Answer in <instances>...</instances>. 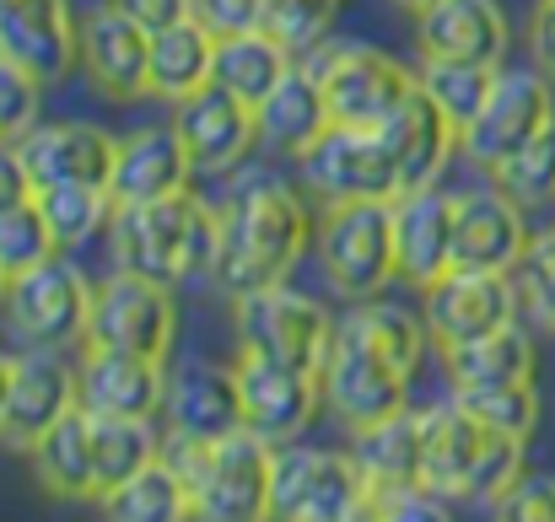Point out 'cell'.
<instances>
[{"label":"cell","instance_id":"cell-1","mask_svg":"<svg viewBox=\"0 0 555 522\" xmlns=\"http://www.w3.org/2000/svg\"><path fill=\"white\" fill-rule=\"evenodd\" d=\"M308 248V210L286 183H248L221 210V248H216V280L243 297L259 286H281L292 264Z\"/></svg>","mask_w":555,"mask_h":522},{"label":"cell","instance_id":"cell-2","mask_svg":"<svg viewBox=\"0 0 555 522\" xmlns=\"http://www.w3.org/2000/svg\"><path fill=\"white\" fill-rule=\"evenodd\" d=\"M221 216L199 194H163L146 205H114V259L119 270L152 275L163 286L216 275Z\"/></svg>","mask_w":555,"mask_h":522},{"label":"cell","instance_id":"cell-3","mask_svg":"<svg viewBox=\"0 0 555 522\" xmlns=\"http://www.w3.org/2000/svg\"><path fill=\"white\" fill-rule=\"evenodd\" d=\"M421 480L448 501H502L524 480V436L491 431L459 404L426 409V453Z\"/></svg>","mask_w":555,"mask_h":522},{"label":"cell","instance_id":"cell-4","mask_svg":"<svg viewBox=\"0 0 555 522\" xmlns=\"http://www.w3.org/2000/svg\"><path fill=\"white\" fill-rule=\"evenodd\" d=\"M319 382H324V409H335L340 426L357 431V436L383 426L388 415L410 409V399H404L410 371L377 345V335L357 318V308L335 324V340H330V355L319 366Z\"/></svg>","mask_w":555,"mask_h":522},{"label":"cell","instance_id":"cell-5","mask_svg":"<svg viewBox=\"0 0 555 522\" xmlns=\"http://www.w3.org/2000/svg\"><path fill=\"white\" fill-rule=\"evenodd\" d=\"M319 264L346 302H372L393 275V199H340L319 216Z\"/></svg>","mask_w":555,"mask_h":522},{"label":"cell","instance_id":"cell-6","mask_svg":"<svg viewBox=\"0 0 555 522\" xmlns=\"http://www.w3.org/2000/svg\"><path fill=\"white\" fill-rule=\"evenodd\" d=\"M281 522H357L372 518V474L351 453L319 447H281L275 458V501Z\"/></svg>","mask_w":555,"mask_h":522},{"label":"cell","instance_id":"cell-7","mask_svg":"<svg viewBox=\"0 0 555 522\" xmlns=\"http://www.w3.org/2000/svg\"><path fill=\"white\" fill-rule=\"evenodd\" d=\"M308 70L319 76V87L330 97V119L357 125V130H383L399 114V103L421 87V76L410 65H399L393 54H383L372 43L324 49L319 60H308Z\"/></svg>","mask_w":555,"mask_h":522},{"label":"cell","instance_id":"cell-8","mask_svg":"<svg viewBox=\"0 0 555 522\" xmlns=\"http://www.w3.org/2000/svg\"><path fill=\"white\" fill-rule=\"evenodd\" d=\"M275 458L281 447L248 426L210 442L205 469L194 480V518L210 522H259L275 501Z\"/></svg>","mask_w":555,"mask_h":522},{"label":"cell","instance_id":"cell-9","mask_svg":"<svg viewBox=\"0 0 555 522\" xmlns=\"http://www.w3.org/2000/svg\"><path fill=\"white\" fill-rule=\"evenodd\" d=\"M237 340L254 355L319 371L330 355V340H335V318L324 313V302H313L281 280V286H259V291L237 297Z\"/></svg>","mask_w":555,"mask_h":522},{"label":"cell","instance_id":"cell-10","mask_svg":"<svg viewBox=\"0 0 555 522\" xmlns=\"http://www.w3.org/2000/svg\"><path fill=\"white\" fill-rule=\"evenodd\" d=\"M173 297L163 280L152 275H135V270H119L114 280H103L92 291V318H87V335L81 345H103V350H141V355H157L168 361L173 350Z\"/></svg>","mask_w":555,"mask_h":522},{"label":"cell","instance_id":"cell-11","mask_svg":"<svg viewBox=\"0 0 555 522\" xmlns=\"http://www.w3.org/2000/svg\"><path fill=\"white\" fill-rule=\"evenodd\" d=\"M302 183L324 199H399V168L388 157L383 130H357V125H330L308 152H297Z\"/></svg>","mask_w":555,"mask_h":522},{"label":"cell","instance_id":"cell-12","mask_svg":"<svg viewBox=\"0 0 555 522\" xmlns=\"http://www.w3.org/2000/svg\"><path fill=\"white\" fill-rule=\"evenodd\" d=\"M545 125H555V97H551V76L545 70H502L480 119L464 130L459 152L469 162H480L486 173H496L513 152H524Z\"/></svg>","mask_w":555,"mask_h":522},{"label":"cell","instance_id":"cell-13","mask_svg":"<svg viewBox=\"0 0 555 522\" xmlns=\"http://www.w3.org/2000/svg\"><path fill=\"white\" fill-rule=\"evenodd\" d=\"M5 308H11V324L22 329V340L43 350H60L70 340L87 335V318H92V286L76 264H65L60 253H49L43 264L22 270L5 291Z\"/></svg>","mask_w":555,"mask_h":522},{"label":"cell","instance_id":"cell-14","mask_svg":"<svg viewBox=\"0 0 555 522\" xmlns=\"http://www.w3.org/2000/svg\"><path fill=\"white\" fill-rule=\"evenodd\" d=\"M237 393H243V426L270 436L275 447L297 442L324 404L319 371H302V366H286L254 350L237 355Z\"/></svg>","mask_w":555,"mask_h":522},{"label":"cell","instance_id":"cell-15","mask_svg":"<svg viewBox=\"0 0 555 522\" xmlns=\"http://www.w3.org/2000/svg\"><path fill=\"white\" fill-rule=\"evenodd\" d=\"M518 302L524 297H518L513 275H502V270H448L442 280L426 286V313L421 318H426L431 345L448 350L513 324Z\"/></svg>","mask_w":555,"mask_h":522},{"label":"cell","instance_id":"cell-16","mask_svg":"<svg viewBox=\"0 0 555 522\" xmlns=\"http://www.w3.org/2000/svg\"><path fill=\"white\" fill-rule=\"evenodd\" d=\"M81 65L103 97L135 103L152 92V32L135 16H125L114 0L92 5L81 22Z\"/></svg>","mask_w":555,"mask_h":522},{"label":"cell","instance_id":"cell-17","mask_svg":"<svg viewBox=\"0 0 555 522\" xmlns=\"http://www.w3.org/2000/svg\"><path fill=\"white\" fill-rule=\"evenodd\" d=\"M173 108H179L173 130H179L189 162L199 173H227L259 146V108L243 103L237 92L216 87V81L199 87L184 103H173Z\"/></svg>","mask_w":555,"mask_h":522},{"label":"cell","instance_id":"cell-18","mask_svg":"<svg viewBox=\"0 0 555 522\" xmlns=\"http://www.w3.org/2000/svg\"><path fill=\"white\" fill-rule=\"evenodd\" d=\"M524 253H529V221H524V205L507 188L459 194L453 270H502V275H513Z\"/></svg>","mask_w":555,"mask_h":522},{"label":"cell","instance_id":"cell-19","mask_svg":"<svg viewBox=\"0 0 555 522\" xmlns=\"http://www.w3.org/2000/svg\"><path fill=\"white\" fill-rule=\"evenodd\" d=\"M81 404V388H76V371L54 355V350H33V355H16L11 366V393H5V415H0V442L16 447V453H33L38 436Z\"/></svg>","mask_w":555,"mask_h":522},{"label":"cell","instance_id":"cell-20","mask_svg":"<svg viewBox=\"0 0 555 522\" xmlns=\"http://www.w3.org/2000/svg\"><path fill=\"white\" fill-rule=\"evenodd\" d=\"M453 216L459 194H442L437 183L404 188L393 199V253H399V280L431 286L453 270Z\"/></svg>","mask_w":555,"mask_h":522},{"label":"cell","instance_id":"cell-21","mask_svg":"<svg viewBox=\"0 0 555 522\" xmlns=\"http://www.w3.org/2000/svg\"><path fill=\"white\" fill-rule=\"evenodd\" d=\"M0 54L27 65L43 87L65 81L81 60V32L65 0H0Z\"/></svg>","mask_w":555,"mask_h":522},{"label":"cell","instance_id":"cell-22","mask_svg":"<svg viewBox=\"0 0 555 522\" xmlns=\"http://www.w3.org/2000/svg\"><path fill=\"white\" fill-rule=\"evenodd\" d=\"M81 404L92 415H130V420H152L168 404V371L157 355L141 350H103L87 345V361L76 371Z\"/></svg>","mask_w":555,"mask_h":522},{"label":"cell","instance_id":"cell-23","mask_svg":"<svg viewBox=\"0 0 555 522\" xmlns=\"http://www.w3.org/2000/svg\"><path fill=\"white\" fill-rule=\"evenodd\" d=\"M22 162L33 188H49V183H92V188H108L114 178V157H119V141L98 125H33L22 141H16Z\"/></svg>","mask_w":555,"mask_h":522},{"label":"cell","instance_id":"cell-24","mask_svg":"<svg viewBox=\"0 0 555 522\" xmlns=\"http://www.w3.org/2000/svg\"><path fill=\"white\" fill-rule=\"evenodd\" d=\"M383 141H388V157H393V168H399V194H404V188H426V183L442 178L448 157H453L459 141H464V130L415 87V92L399 103V114L383 125Z\"/></svg>","mask_w":555,"mask_h":522},{"label":"cell","instance_id":"cell-25","mask_svg":"<svg viewBox=\"0 0 555 522\" xmlns=\"http://www.w3.org/2000/svg\"><path fill=\"white\" fill-rule=\"evenodd\" d=\"M168 420L173 431L216 442L227 431L243 426V393H237V366H216V361H194L184 371L168 377Z\"/></svg>","mask_w":555,"mask_h":522},{"label":"cell","instance_id":"cell-26","mask_svg":"<svg viewBox=\"0 0 555 522\" xmlns=\"http://www.w3.org/2000/svg\"><path fill=\"white\" fill-rule=\"evenodd\" d=\"M189 173H194V162H189L179 130H135L119 141L108 194H114V205H146V199L189 188Z\"/></svg>","mask_w":555,"mask_h":522},{"label":"cell","instance_id":"cell-27","mask_svg":"<svg viewBox=\"0 0 555 522\" xmlns=\"http://www.w3.org/2000/svg\"><path fill=\"white\" fill-rule=\"evenodd\" d=\"M421 54L502 65V54H507V16H502V5L496 0H437L421 16Z\"/></svg>","mask_w":555,"mask_h":522},{"label":"cell","instance_id":"cell-28","mask_svg":"<svg viewBox=\"0 0 555 522\" xmlns=\"http://www.w3.org/2000/svg\"><path fill=\"white\" fill-rule=\"evenodd\" d=\"M33 458V474L49 496L60 501H98V474H92V409L76 404L65 409L43 436L38 447L27 453Z\"/></svg>","mask_w":555,"mask_h":522},{"label":"cell","instance_id":"cell-29","mask_svg":"<svg viewBox=\"0 0 555 522\" xmlns=\"http://www.w3.org/2000/svg\"><path fill=\"white\" fill-rule=\"evenodd\" d=\"M330 125H335L330 119V97H324V87H319V76L308 65H292L286 81L259 103V141L275 146V152H292V157L308 152Z\"/></svg>","mask_w":555,"mask_h":522},{"label":"cell","instance_id":"cell-30","mask_svg":"<svg viewBox=\"0 0 555 522\" xmlns=\"http://www.w3.org/2000/svg\"><path fill=\"white\" fill-rule=\"evenodd\" d=\"M210 70H216V32L194 11L152 32V97L184 103L199 87H210Z\"/></svg>","mask_w":555,"mask_h":522},{"label":"cell","instance_id":"cell-31","mask_svg":"<svg viewBox=\"0 0 555 522\" xmlns=\"http://www.w3.org/2000/svg\"><path fill=\"white\" fill-rule=\"evenodd\" d=\"M286 70H292V49L275 43L264 27L216 38V70H210V81L227 87V92H237V97L254 103V108L286 81Z\"/></svg>","mask_w":555,"mask_h":522},{"label":"cell","instance_id":"cell-32","mask_svg":"<svg viewBox=\"0 0 555 522\" xmlns=\"http://www.w3.org/2000/svg\"><path fill=\"white\" fill-rule=\"evenodd\" d=\"M442 366L453 377V388H486V382H524L534 377V340L518 324H502L480 340L442 350Z\"/></svg>","mask_w":555,"mask_h":522},{"label":"cell","instance_id":"cell-33","mask_svg":"<svg viewBox=\"0 0 555 522\" xmlns=\"http://www.w3.org/2000/svg\"><path fill=\"white\" fill-rule=\"evenodd\" d=\"M98 507L119 522H184V518H194V491H189L184 474L157 453V464H146L141 474H130Z\"/></svg>","mask_w":555,"mask_h":522},{"label":"cell","instance_id":"cell-34","mask_svg":"<svg viewBox=\"0 0 555 522\" xmlns=\"http://www.w3.org/2000/svg\"><path fill=\"white\" fill-rule=\"evenodd\" d=\"M163 442L152 431V420H130V415H92V474H98V501L108 491H119L130 474H141L146 464H157Z\"/></svg>","mask_w":555,"mask_h":522},{"label":"cell","instance_id":"cell-35","mask_svg":"<svg viewBox=\"0 0 555 522\" xmlns=\"http://www.w3.org/2000/svg\"><path fill=\"white\" fill-rule=\"evenodd\" d=\"M421 453H426V409H399L383 426L362 431V464L372 485H410L421 480Z\"/></svg>","mask_w":555,"mask_h":522},{"label":"cell","instance_id":"cell-36","mask_svg":"<svg viewBox=\"0 0 555 522\" xmlns=\"http://www.w3.org/2000/svg\"><path fill=\"white\" fill-rule=\"evenodd\" d=\"M496 76H502V70H496V65H480V60L426 54V65H421V92H426L459 130H469V125L480 119V108H486Z\"/></svg>","mask_w":555,"mask_h":522},{"label":"cell","instance_id":"cell-37","mask_svg":"<svg viewBox=\"0 0 555 522\" xmlns=\"http://www.w3.org/2000/svg\"><path fill=\"white\" fill-rule=\"evenodd\" d=\"M453 404L469 409L475 420H486L491 431H507V436H524V442L540 426L534 377H524V382H486V388H453Z\"/></svg>","mask_w":555,"mask_h":522},{"label":"cell","instance_id":"cell-38","mask_svg":"<svg viewBox=\"0 0 555 522\" xmlns=\"http://www.w3.org/2000/svg\"><path fill=\"white\" fill-rule=\"evenodd\" d=\"M38 205H43V221H49L54 243L60 248H76V243H87L103 226L114 194L108 188H92V183H49V188H38Z\"/></svg>","mask_w":555,"mask_h":522},{"label":"cell","instance_id":"cell-39","mask_svg":"<svg viewBox=\"0 0 555 522\" xmlns=\"http://www.w3.org/2000/svg\"><path fill=\"white\" fill-rule=\"evenodd\" d=\"M49 253H60V243H54V232H49V221H43L38 194H27V199H16V205H0V270L16 280L22 270L43 264Z\"/></svg>","mask_w":555,"mask_h":522},{"label":"cell","instance_id":"cell-40","mask_svg":"<svg viewBox=\"0 0 555 522\" xmlns=\"http://www.w3.org/2000/svg\"><path fill=\"white\" fill-rule=\"evenodd\" d=\"M340 16V0H264L259 11V27L286 43L292 54H308L313 43H324V32L335 27Z\"/></svg>","mask_w":555,"mask_h":522},{"label":"cell","instance_id":"cell-41","mask_svg":"<svg viewBox=\"0 0 555 522\" xmlns=\"http://www.w3.org/2000/svg\"><path fill=\"white\" fill-rule=\"evenodd\" d=\"M491 178L518 205H545V199H555V125H545L524 152H513Z\"/></svg>","mask_w":555,"mask_h":522},{"label":"cell","instance_id":"cell-42","mask_svg":"<svg viewBox=\"0 0 555 522\" xmlns=\"http://www.w3.org/2000/svg\"><path fill=\"white\" fill-rule=\"evenodd\" d=\"M513 280H518V297L529 302L534 324H545L555 335V232H534L529 237V253L518 259Z\"/></svg>","mask_w":555,"mask_h":522},{"label":"cell","instance_id":"cell-43","mask_svg":"<svg viewBox=\"0 0 555 522\" xmlns=\"http://www.w3.org/2000/svg\"><path fill=\"white\" fill-rule=\"evenodd\" d=\"M38 92L43 81L27 65L0 54V141H22L38 125Z\"/></svg>","mask_w":555,"mask_h":522},{"label":"cell","instance_id":"cell-44","mask_svg":"<svg viewBox=\"0 0 555 522\" xmlns=\"http://www.w3.org/2000/svg\"><path fill=\"white\" fill-rule=\"evenodd\" d=\"M448 512H453V501L442 491H431L426 480L372 485V518H383V522H442Z\"/></svg>","mask_w":555,"mask_h":522},{"label":"cell","instance_id":"cell-45","mask_svg":"<svg viewBox=\"0 0 555 522\" xmlns=\"http://www.w3.org/2000/svg\"><path fill=\"white\" fill-rule=\"evenodd\" d=\"M496 518H507V522H555V480L551 474H524V480L496 501Z\"/></svg>","mask_w":555,"mask_h":522},{"label":"cell","instance_id":"cell-46","mask_svg":"<svg viewBox=\"0 0 555 522\" xmlns=\"http://www.w3.org/2000/svg\"><path fill=\"white\" fill-rule=\"evenodd\" d=\"M189 11H194L216 38H232V32H254V27H259L264 0H189Z\"/></svg>","mask_w":555,"mask_h":522},{"label":"cell","instance_id":"cell-47","mask_svg":"<svg viewBox=\"0 0 555 522\" xmlns=\"http://www.w3.org/2000/svg\"><path fill=\"white\" fill-rule=\"evenodd\" d=\"M529 54H534V70H545L555 81V0L534 5V22H529Z\"/></svg>","mask_w":555,"mask_h":522},{"label":"cell","instance_id":"cell-48","mask_svg":"<svg viewBox=\"0 0 555 522\" xmlns=\"http://www.w3.org/2000/svg\"><path fill=\"white\" fill-rule=\"evenodd\" d=\"M125 16H135L146 32H163V27H173V22H184L189 16V0H114Z\"/></svg>","mask_w":555,"mask_h":522},{"label":"cell","instance_id":"cell-49","mask_svg":"<svg viewBox=\"0 0 555 522\" xmlns=\"http://www.w3.org/2000/svg\"><path fill=\"white\" fill-rule=\"evenodd\" d=\"M27 194H38V188H33V178H27V162H22L16 141H0V205H16V199H27Z\"/></svg>","mask_w":555,"mask_h":522},{"label":"cell","instance_id":"cell-50","mask_svg":"<svg viewBox=\"0 0 555 522\" xmlns=\"http://www.w3.org/2000/svg\"><path fill=\"white\" fill-rule=\"evenodd\" d=\"M11 366H16V361L0 355V415H5V393H11Z\"/></svg>","mask_w":555,"mask_h":522},{"label":"cell","instance_id":"cell-51","mask_svg":"<svg viewBox=\"0 0 555 522\" xmlns=\"http://www.w3.org/2000/svg\"><path fill=\"white\" fill-rule=\"evenodd\" d=\"M399 5H404V11H415V16H426V11H431L437 0H399Z\"/></svg>","mask_w":555,"mask_h":522},{"label":"cell","instance_id":"cell-52","mask_svg":"<svg viewBox=\"0 0 555 522\" xmlns=\"http://www.w3.org/2000/svg\"><path fill=\"white\" fill-rule=\"evenodd\" d=\"M5 291H11V275H5V270H0V302H5Z\"/></svg>","mask_w":555,"mask_h":522}]
</instances>
